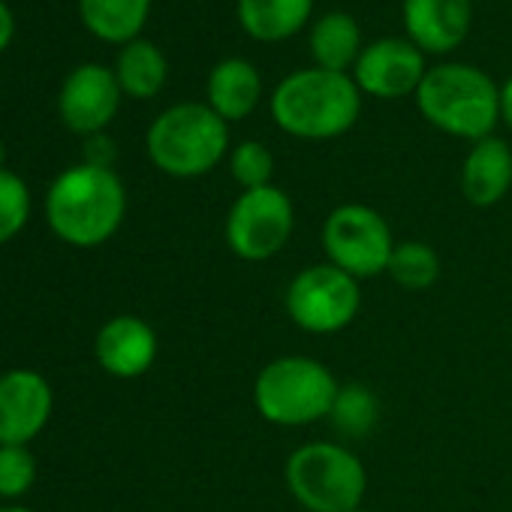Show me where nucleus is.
Instances as JSON below:
<instances>
[{
    "mask_svg": "<svg viewBox=\"0 0 512 512\" xmlns=\"http://www.w3.org/2000/svg\"><path fill=\"white\" fill-rule=\"evenodd\" d=\"M461 193L476 208L497 205L512 187V148L497 139L485 136L470 145L461 163Z\"/></svg>",
    "mask_w": 512,
    "mask_h": 512,
    "instance_id": "obj_15",
    "label": "nucleus"
},
{
    "mask_svg": "<svg viewBox=\"0 0 512 512\" xmlns=\"http://www.w3.org/2000/svg\"><path fill=\"white\" fill-rule=\"evenodd\" d=\"M0 512H34L28 506H19V503H7V506H0Z\"/></svg>",
    "mask_w": 512,
    "mask_h": 512,
    "instance_id": "obj_29",
    "label": "nucleus"
},
{
    "mask_svg": "<svg viewBox=\"0 0 512 512\" xmlns=\"http://www.w3.org/2000/svg\"><path fill=\"white\" fill-rule=\"evenodd\" d=\"M121 97L124 91L115 79V70L103 64H79L76 70H70V76L61 85L58 115L67 124V130L88 139L112 124Z\"/></svg>",
    "mask_w": 512,
    "mask_h": 512,
    "instance_id": "obj_11",
    "label": "nucleus"
},
{
    "mask_svg": "<svg viewBox=\"0 0 512 512\" xmlns=\"http://www.w3.org/2000/svg\"><path fill=\"white\" fill-rule=\"evenodd\" d=\"M395 244L398 241L392 238L389 220L362 202L338 205L323 223V250L329 263L356 281L386 275Z\"/></svg>",
    "mask_w": 512,
    "mask_h": 512,
    "instance_id": "obj_7",
    "label": "nucleus"
},
{
    "mask_svg": "<svg viewBox=\"0 0 512 512\" xmlns=\"http://www.w3.org/2000/svg\"><path fill=\"white\" fill-rule=\"evenodd\" d=\"M37 455L31 446H0V497L19 500L37 482Z\"/></svg>",
    "mask_w": 512,
    "mask_h": 512,
    "instance_id": "obj_25",
    "label": "nucleus"
},
{
    "mask_svg": "<svg viewBox=\"0 0 512 512\" xmlns=\"http://www.w3.org/2000/svg\"><path fill=\"white\" fill-rule=\"evenodd\" d=\"M308 49L314 58V67L323 70H335V73H350L365 49L362 43V31L359 22L350 13H326L314 22L311 37H308Z\"/></svg>",
    "mask_w": 512,
    "mask_h": 512,
    "instance_id": "obj_18",
    "label": "nucleus"
},
{
    "mask_svg": "<svg viewBox=\"0 0 512 512\" xmlns=\"http://www.w3.org/2000/svg\"><path fill=\"white\" fill-rule=\"evenodd\" d=\"M296 229V208L287 190L269 184L256 190H241L229 205L223 235L229 250L244 263H266L278 256Z\"/></svg>",
    "mask_w": 512,
    "mask_h": 512,
    "instance_id": "obj_8",
    "label": "nucleus"
},
{
    "mask_svg": "<svg viewBox=\"0 0 512 512\" xmlns=\"http://www.w3.org/2000/svg\"><path fill=\"white\" fill-rule=\"evenodd\" d=\"M205 103L226 121H244L263 100V76L247 58H223L211 67Z\"/></svg>",
    "mask_w": 512,
    "mask_h": 512,
    "instance_id": "obj_16",
    "label": "nucleus"
},
{
    "mask_svg": "<svg viewBox=\"0 0 512 512\" xmlns=\"http://www.w3.org/2000/svg\"><path fill=\"white\" fill-rule=\"evenodd\" d=\"M269 109L287 136L329 142L356 127L362 115V91L350 73L305 67L278 82Z\"/></svg>",
    "mask_w": 512,
    "mask_h": 512,
    "instance_id": "obj_2",
    "label": "nucleus"
},
{
    "mask_svg": "<svg viewBox=\"0 0 512 512\" xmlns=\"http://www.w3.org/2000/svg\"><path fill=\"white\" fill-rule=\"evenodd\" d=\"M151 13V0H79L82 25L103 43L127 46L139 40Z\"/></svg>",
    "mask_w": 512,
    "mask_h": 512,
    "instance_id": "obj_19",
    "label": "nucleus"
},
{
    "mask_svg": "<svg viewBox=\"0 0 512 512\" xmlns=\"http://www.w3.org/2000/svg\"><path fill=\"white\" fill-rule=\"evenodd\" d=\"M416 106L440 133L479 142L494 136L500 121V85L473 64H437L428 67Z\"/></svg>",
    "mask_w": 512,
    "mask_h": 512,
    "instance_id": "obj_3",
    "label": "nucleus"
},
{
    "mask_svg": "<svg viewBox=\"0 0 512 512\" xmlns=\"http://www.w3.org/2000/svg\"><path fill=\"white\" fill-rule=\"evenodd\" d=\"M284 482L308 512H356L368 491L359 455L332 440L299 446L284 464Z\"/></svg>",
    "mask_w": 512,
    "mask_h": 512,
    "instance_id": "obj_6",
    "label": "nucleus"
},
{
    "mask_svg": "<svg viewBox=\"0 0 512 512\" xmlns=\"http://www.w3.org/2000/svg\"><path fill=\"white\" fill-rule=\"evenodd\" d=\"M356 512H362V509H356Z\"/></svg>",
    "mask_w": 512,
    "mask_h": 512,
    "instance_id": "obj_31",
    "label": "nucleus"
},
{
    "mask_svg": "<svg viewBox=\"0 0 512 512\" xmlns=\"http://www.w3.org/2000/svg\"><path fill=\"white\" fill-rule=\"evenodd\" d=\"M386 275L410 293H422L437 284L440 278V256L425 241H398Z\"/></svg>",
    "mask_w": 512,
    "mask_h": 512,
    "instance_id": "obj_21",
    "label": "nucleus"
},
{
    "mask_svg": "<svg viewBox=\"0 0 512 512\" xmlns=\"http://www.w3.org/2000/svg\"><path fill=\"white\" fill-rule=\"evenodd\" d=\"M13 37H16V16L4 0H0V52L13 43Z\"/></svg>",
    "mask_w": 512,
    "mask_h": 512,
    "instance_id": "obj_27",
    "label": "nucleus"
},
{
    "mask_svg": "<svg viewBox=\"0 0 512 512\" xmlns=\"http://www.w3.org/2000/svg\"><path fill=\"white\" fill-rule=\"evenodd\" d=\"M0 169H7V145L0 142Z\"/></svg>",
    "mask_w": 512,
    "mask_h": 512,
    "instance_id": "obj_30",
    "label": "nucleus"
},
{
    "mask_svg": "<svg viewBox=\"0 0 512 512\" xmlns=\"http://www.w3.org/2000/svg\"><path fill=\"white\" fill-rule=\"evenodd\" d=\"M31 187L22 175L0 169V244H10L31 220Z\"/></svg>",
    "mask_w": 512,
    "mask_h": 512,
    "instance_id": "obj_23",
    "label": "nucleus"
},
{
    "mask_svg": "<svg viewBox=\"0 0 512 512\" xmlns=\"http://www.w3.org/2000/svg\"><path fill=\"white\" fill-rule=\"evenodd\" d=\"M314 13V0H238L241 31L256 43H284L296 37Z\"/></svg>",
    "mask_w": 512,
    "mask_h": 512,
    "instance_id": "obj_17",
    "label": "nucleus"
},
{
    "mask_svg": "<svg viewBox=\"0 0 512 512\" xmlns=\"http://www.w3.org/2000/svg\"><path fill=\"white\" fill-rule=\"evenodd\" d=\"M145 151L163 175L199 178L229 154V124L208 103H175L151 121Z\"/></svg>",
    "mask_w": 512,
    "mask_h": 512,
    "instance_id": "obj_4",
    "label": "nucleus"
},
{
    "mask_svg": "<svg viewBox=\"0 0 512 512\" xmlns=\"http://www.w3.org/2000/svg\"><path fill=\"white\" fill-rule=\"evenodd\" d=\"M428 73L425 52L416 49L407 37H380L365 43L356 67L350 70L362 97L374 100H404L416 97Z\"/></svg>",
    "mask_w": 512,
    "mask_h": 512,
    "instance_id": "obj_10",
    "label": "nucleus"
},
{
    "mask_svg": "<svg viewBox=\"0 0 512 512\" xmlns=\"http://www.w3.org/2000/svg\"><path fill=\"white\" fill-rule=\"evenodd\" d=\"M127 190L115 169L76 163L64 169L46 193L49 229L70 247H100L124 223Z\"/></svg>",
    "mask_w": 512,
    "mask_h": 512,
    "instance_id": "obj_1",
    "label": "nucleus"
},
{
    "mask_svg": "<svg viewBox=\"0 0 512 512\" xmlns=\"http://www.w3.org/2000/svg\"><path fill=\"white\" fill-rule=\"evenodd\" d=\"M112 160H115V145H112V139H106L103 133L88 136V142H85V163L112 169Z\"/></svg>",
    "mask_w": 512,
    "mask_h": 512,
    "instance_id": "obj_26",
    "label": "nucleus"
},
{
    "mask_svg": "<svg viewBox=\"0 0 512 512\" xmlns=\"http://www.w3.org/2000/svg\"><path fill=\"white\" fill-rule=\"evenodd\" d=\"M55 395L34 368L0 374V446H31L52 419Z\"/></svg>",
    "mask_w": 512,
    "mask_h": 512,
    "instance_id": "obj_12",
    "label": "nucleus"
},
{
    "mask_svg": "<svg viewBox=\"0 0 512 512\" xmlns=\"http://www.w3.org/2000/svg\"><path fill=\"white\" fill-rule=\"evenodd\" d=\"M169 76L166 55L151 43V40H133L121 46L118 61H115V79L121 91L133 100H151L163 91Z\"/></svg>",
    "mask_w": 512,
    "mask_h": 512,
    "instance_id": "obj_20",
    "label": "nucleus"
},
{
    "mask_svg": "<svg viewBox=\"0 0 512 512\" xmlns=\"http://www.w3.org/2000/svg\"><path fill=\"white\" fill-rule=\"evenodd\" d=\"M287 314L308 335H335L347 329L362 308L359 281L332 263L305 266L287 287Z\"/></svg>",
    "mask_w": 512,
    "mask_h": 512,
    "instance_id": "obj_9",
    "label": "nucleus"
},
{
    "mask_svg": "<svg viewBox=\"0 0 512 512\" xmlns=\"http://www.w3.org/2000/svg\"><path fill=\"white\" fill-rule=\"evenodd\" d=\"M500 121L512 130V76L500 85Z\"/></svg>",
    "mask_w": 512,
    "mask_h": 512,
    "instance_id": "obj_28",
    "label": "nucleus"
},
{
    "mask_svg": "<svg viewBox=\"0 0 512 512\" xmlns=\"http://www.w3.org/2000/svg\"><path fill=\"white\" fill-rule=\"evenodd\" d=\"M335 374L311 356H281L253 380V407L266 422L302 428L329 419L338 398Z\"/></svg>",
    "mask_w": 512,
    "mask_h": 512,
    "instance_id": "obj_5",
    "label": "nucleus"
},
{
    "mask_svg": "<svg viewBox=\"0 0 512 512\" xmlns=\"http://www.w3.org/2000/svg\"><path fill=\"white\" fill-rule=\"evenodd\" d=\"M157 332L136 314H118L106 320L94 338L97 365L118 380H136L157 362Z\"/></svg>",
    "mask_w": 512,
    "mask_h": 512,
    "instance_id": "obj_13",
    "label": "nucleus"
},
{
    "mask_svg": "<svg viewBox=\"0 0 512 512\" xmlns=\"http://www.w3.org/2000/svg\"><path fill=\"white\" fill-rule=\"evenodd\" d=\"M329 422L344 437H368L380 422V398L362 383H347L338 389Z\"/></svg>",
    "mask_w": 512,
    "mask_h": 512,
    "instance_id": "obj_22",
    "label": "nucleus"
},
{
    "mask_svg": "<svg viewBox=\"0 0 512 512\" xmlns=\"http://www.w3.org/2000/svg\"><path fill=\"white\" fill-rule=\"evenodd\" d=\"M404 37L425 55L455 52L473 25L470 0H404Z\"/></svg>",
    "mask_w": 512,
    "mask_h": 512,
    "instance_id": "obj_14",
    "label": "nucleus"
},
{
    "mask_svg": "<svg viewBox=\"0 0 512 512\" xmlns=\"http://www.w3.org/2000/svg\"><path fill=\"white\" fill-rule=\"evenodd\" d=\"M229 172H232V181L241 190L269 187L272 175H275V157L263 142L244 139L229 151Z\"/></svg>",
    "mask_w": 512,
    "mask_h": 512,
    "instance_id": "obj_24",
    "label": "nucleus"
}]
</instances>
